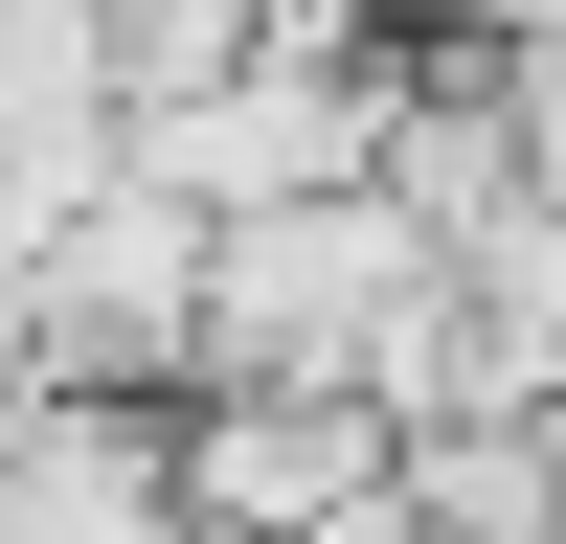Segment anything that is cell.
<instances>
[{"instance_id": "4", "label": "cell", "mask_w": 566, "mask_h": 544, "mask_svg": "<svg viewBox=\"0 0 566 544\" xmlns=\"http://www.w3.org/2000/svg\"><path fill=\"white\" fill-rule=\"evenodd\" d=\"M0 544H181L159 408H114V386H0Z\"/></svg>"}, {"instance_id": "1", "label": "cell", "mask_w": 566, "mask_h": 544, "mask_svg": "<svg viewBox=\"0 0 566 544\" xmlns=\"http://www.w3.org/2000/svg\"><path fill=\"white\" fill-rule=\"evenodd\" d=\"M431 227L386 205V181H295V205H227L205 227V363L181 386H363L386 408V363L431 341Z\"/></svg>"}, {"instance_id": "3", "label": "cell", "mask_w": 566, "mask_h": 544, "mask_svg": "<svg viewBox=\"0 0 566 544\" xmlns=\"http://www.w3.org/2000/svg\"><path fill=\"white\" fill-rule=\"evenodd\" d=\"M159 477H181L205 544H295V522H340V499L386 477V408L363 386H181L159 408Z\"/></svg>"}, {"instance_id": "2", "label": "cell", "mask_w": 566, "mask_h": 544, "mask_svg": "<svg viewBox=\"0 0 566 544\" xmlns=\"http://www.w3.org/2000/svg\"><path fill=\"white\" fill-rule=\"evenodd\" d=\"M181 363H205V205H159L136 159H91L69 205H0V386L181 408Z\"/></svg>"}]
</instances>
